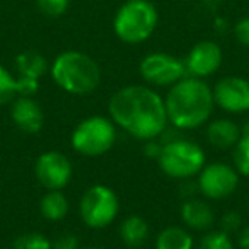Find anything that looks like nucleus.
I'll list each match as a JSON object with an SVG mask.
<instances>
[{
    "label": "nucleus",
    "mask_w": 249,
    "mask_h": 249,
    "mask_svg": "<svg viewBox=\"0 0 249 249\" xmlns=\"http://www.w3.org/2000/svg\"><path fill=\"white\" fill-rule=\"evenodd\" d=\"M118 126L109 116H92L84 118L77 123L70 135L72 149L84 157H101L107 154L116 143Z\"/></svg>",
    "instance_id": "nucleus-6"
},
{
    "label": "nucleus",
    "mask_w": 249,
    "mask_h": 249,
    "mask_svg": "<svg viewBox=\"0 0 249 249\" xmlns=\"http://www.w3.org/2000/svg\"><path fill=\"white\" fill-rule=\"evenodd\" d=\"M179 213L183 224L193 231H210L215 224L213 208L207 200H201V198H186L181 205Z\"/></svg>",
    "instance_id": "nucleus-14"
},
{
    "label": "nucleus",
    "mask_w": 249,
    "mask_h": 249,
    "mask_svg": "<svg viewBox=\"0 0 249 249\" xmlns=\"http://www.w3.org/2000/svg\"><path fill=\"white\" fill-rule=\"evenodd\" d=\"M39 89V80L29 77L18 75V92L19 96H35Z\"/></svg>",
    "instance_id": "nucleus-27"
},
{
    "label": "nucleus",
    "mask_w": 249,
    "mask_h": 249,
    "mask_svg": "<svg viewBox=\"0 0 249 249\" xmlns=\"http://www.w3.org/2000/svg\"><path fill=\"white\" fill-rule=\"evenodd\" d=\"M52 249H82L80 248V239L72 232L60 234L55 241H52Z\"/></svg>",
    "instance_id": "nucleus-26"
},
{
    "label": "nucleus",
    "mask_w": 249,
    "mask_h": 249,
    "mask_svg": "<svg viewBox=\"0 0 249 249\" xmlns=\"http://www.w3.org/2000/svg\"><path fill=\"white\" fill-rule=\"evenodd\" d=\"M52 80L67 94L87 96L101 84V67L87 53L69 50L62 52L50 65Z\"/></svg>",
    "instance_id": "nucleus-3"
},
{
    "label": "nucleus",
    "mask_w": 249,
    "mask_h": 249,
    "mask_svg": "<svg viewBox=\"0 0 249 249\" xmlns=\"http://www.w3.org/2000/svg\"><path fill=\"white\" fill-rule=\"evenodd\" d=\"M239 139H241V126L231 118H218L207 124V140L215 149H234Z\"/></svg>",
    "instance_id": "nucleus-15"
},
{
    "label": "nucleus",
    "mask_w": 249,
    "mask_h": 249,
    "mask_svg": "<svg viewBox=\"0 0 249 249\" xmlns=\"http://www.w3.org/2000/svg\"><path fill=\"white\" fill-rule=\"evenodd\" d=\"M234 35L241 45L249 48V18H244L234 26Z\"/></svg>",
    "instance_id": "nucleus-28"
},
{
    "label": "nucleus",
    "mask_w": 249,
    "mask_h": 249,
    "mask_svg": "<svg viewBox=\"0 0 249 249\" xmlns=\"http://www.w3.org/2000/svg\"><path fill=\"white\" fill-rule=\"evenodd\" d=\"M11 249H52V239L41 232H24L14 239Z\"/></svg>",
    "instance_id": "nucleus-21"
},
{
    "label": "nucleus",
    "mask_w": 249,
    "mask_h": 249,
    "mask_svg": "<svg viewBox=\"0 0 249 249\" xmlns=\"http://www.w3.org/2000/svg\"><path fill=\"white\" fill-rule=\"evenodd\" d=\"M222 62H224V53L218 43L210 41V39L198 41L184 58L186 75L205 80L218 72Z\"/></svg>",
    "instance_id": "nucleus-12"
},
{
    "label": "nucleus",
    "mask_w": 249,
    "mask_h": 249,
    "mask_svg": "<svg viewBox=\"0 0 249 249\" xmlns=\"http://www.w3.org/2000/svg\"><path fill=\"white\" fill-rule=\"evenodd\" d=\"M169 126L178 132H190L208 123L213 113V92L207 80L186 75L171 86L164 97Z\"/></svg>",
    "instance_id": "nucleus-2"
},
{
    "label": "nucleus",
    "mask_w": 249,
    "mask_h": 249,
    "mask_svg": "<svg viewBox=\"0 0 249 249\" xmlns=\"http://www.w3.org/2000/svg\"><path fill=\"white\" fill-rule=\"evenodd\" d=\"M14 67L21 77H29V79L36 80H39L43 75L50 73V65L46 62V58L41 53L33 52V50L19 53L14 60Z\"/></svg>",
    "instance_id": "nucleus-17"
},
{
    "label": "nucleus",
    "mask_w": 249,
    "mask_h": 249,
    "mask_svg": "<svg viewBox=\"0 0 249 249\" xmlns=\"http://www.w3.org/2000/svg\"><path fill=\"white\" fill-rule=\"evenodd\" d=\"M198 249H235L232 237L224 231H208L201 235Z\"/></svg>",
    "instance_id": "nucleus-23"
},
{
    "label": "nucleus",
    "mask_w": 249,
    "mask_h": 249,
    "mask_svg": "<svg viewBox=\"0 0 249 249\" xmlns=\"http://www.w3.org/2000/svg\"><path fill=\"white\" fill-rule=\"evenodd\" d=\"M232 162L239 176L249 178V121L241 128V139L232 149Z\"/></svg>",
    "instance_id": "nucleus-20"
},
{
    "label": "nucleus",
    "mask_w": 249,
    "mask_h": 249,
    "mask_svg": "<svg viewBox=\"0 0 249 249\" xmlns=\"http://www.w3.org/2000/svg\"><path fill=\"white\" fill-rule=\"evenodd\" d=\"M36 7L43 16L60 18L70 7V0H36Z\"/></svg>",
    "instance_id": "nucleus-24"
},
{
    "label": "nucleus",
    "mask_w": 249,
    "mask_h": 249,
    "mask_svg": "<svg viewBox=\"0 0 249 249\" xmlns=\"http://www.w3.org/2000/svg\"><path fill=\"white\" fill-rule=\"evenodd\" d=\"M159 12L150 0H126L113 19L114 35L126 45H140L154 35Z\"/></svg>",
    "instance_id": "nucleus-5"
},
{
    "label": "nucleus",
    "mask_w": 249,
    "mask_h": 249,
    "mask_svg": "<svg viewBox=\"0 0 249 249\" xmlns=\"http://www.w3.org/2000/svg\"><path fill=\"white\" fill-rule=\"evenodd\" d=\"M239 173L232 164L210 162L196 176L198 193L205 200H225L239 188Z\"/></svg>",
    "instance_id": "nucleus-9"
},
{
    "label": "nucleus",
    "mask_w": 249,
    "mask_h": 249,
    "mask_svg": "<svg viewBox=\"0 0 249 249\" xmlns=\"http://www.w3.org/2000/svg\"><path fill=\"white\" fill-rule=\"evenodd\" d=\"M0 186H2V174H0Z\"/></svg>",
    "instance_id": "nucleus-32"
},
{
    "label": "nucleus",
    "mask_w": 249,
    "mask_h": 249,
    "mask_svg": "<svg viewBox=\"0 0 249 249\" xmlns=\"http://www.w3.org/2000/svg\"><path fill=\"white\" fill-rule=\"evenodd\" d=\"M107 114L118 128L142 142L160 139L169 128L164 97L154 87L132 84L109 97Z\"/></svg>",
    "instance_id": "nucleus-1"
},
{
    "label": "nucleus",
    "mask_w": 249,
    "mask_h": 249,
    "mask_svg": "<svg viewBox=\"0 0 249 249\" xmlns=\"http://www.w3.org/2000/svg\"><path fill=\"white\" fill-rule=\"evenodd\" d=\"M120 213V200L114 190L106 184H94L80 196V220L89 229H106L116 220Z\"/></svg>",
    "instance_id": "nucleus-7"
},
{
    "label": "nucleus",
    "mask_w": 249,
    "mask_h": 249,
    "mask_svg": "<svg viewBox=\"0 0 249 249\" xmlns=\"http://www.w3.org/2000/svg\"><path fill=\"white\" fill-rule=\"evenodd\" d=\"M11 120L21 132L35 135L45 124V113L33 96H18L11 103Z\"/></svg>",
    "instance_id": "nucleus-13"
},
{
    "label": "nucleus",
    "mask_w": 249,
    "mask_h": 249,
    "mask_svg": "<svg viewBox=\"0 0 249 249\" xmlns=\"http://www.w3.org/2000/svg\"><path fill=\"white\" fill-rule=\"evenodd\" d=\"M162 150L157 157L159 169L173 179H193L207 164V154L203 147L184 137L167 135L166 132L160 137Z\"/></svg>",
    "instance_id": "nucleus-4"
},
{
    "label": "nucleus",
    "mask_w": 249,
    "mask_h": 249,
    "mask_svg": "<svg viewBox=\"0 0 249 249\" xmlns=\"http://www.w3.org/2000/svg\"><path fill=\"white\" fill-rule=\"evenodd\" d=\"M213 103L229 114H244L249 111V80L239 75L222 77L212 87Z\"/></svg>",
    "instance_id": "nucleus-11"
},
{
    "label": "nucleus",
    "mask_w": 249,
    "mask_h": 249,
    "mask_svg": "<svg viewBox=\"0 0 249 249\" xmlns=\"http://www.w3.org/2000/svg\"><path fill=\"white\" fill-rule=\"evenodd\" d=\"M70 203L62 190L46 191L39 201V213L50 222H60L69 215Z\"/></svg>",
    "instance_id": "nucleus-19"
},
{
    "label": "nucleus",
    "mask_w": 249,
    "mask_h": 249,
    "mask_svg": "<svg viewBox=\"0 0 249 249\" xmlns=\"http://www.w3.org/2000/svg\"><path fill=\"white\" fill-rule=\"evenodd\" d=\"M18 96V77L12 75V72H9L4 65H0V106L11 104Z\"/></svg>",
    "instance_id": "nucleus-22"
},
{
    "label": "nucleus",
    "mask_w": 249,
    "mask_h": 249,
    "mask_svg": "<svg viewBox=\"0 0 249 249\" xmlns=\"http://www.w3.org/2000/svg\"><path fill=\"white\" fill-rule=\"evenodd\" d=\"M195 239L190 231L179 225L162 229L156 237V249H193Z\"/></svg>",
    "instance_id": "nucleus-18"
},
{
    "label": "nucleus",
    "mask_w": 249,
    "mask_h": 249,
    "mask_svg": "<svg viewBox=\"0 0 249 249\" xmlns=\"http://www.w3.org/2000/svg\"><path fill=\"white\" fill-rule=\"evenodd\" d=\"M237 248L239 249H249V225L248 227H241L237 232Z\"/></svg>",
    "instance_id": "nucleus-30"
},
{
    "label": "nucleus",
    "mask_w": 249,
    "mask_h": 249,
    "mask_svg": "<svg viewBox=\"0 0 249 249\" xmlns=\"http://www.w3.org/2000/svg\"><path fill=\"white\" fill-rule=\"evenodd\" d=\"M150 235L149 222L140 215H130L120 225V237L132 249L142 248Z\"/></svg>",
    "instance_id": "nucleus-16"
},
{
    "label": "nucleus",
    "mask_w": 249,
    "mask_h": 249,
    "mask_svg": "<svg viewBox=\"0 0 249 249\" xmlns=\"http://www.w3.org/2000/svg\"><path fill=\"white\" fill-rule=\"evenodd\" d=\"M139 72L147 86L150 87H167L174 86L181 79L186 77L184 60L164 52L149 53L142 58L139 65Z\"/></svg>",
    "instance_id": "nucleus-8"
},
{
    "label": "nucleus",
    "mask_w": 249,
    "mask_h": 249,
    "mask_svg": "<svg viewBox=\"0 0 249 249\" xmlns=\"http://www.w3.org/2000/svg\"><path fill=\"white\" fill-rule=\"evenodd\" d=\"M160 150H162V140L160 139H154V140H149L145 142L143 145V152L149 159H154L157 160V157L160 156Z\"/></svg>",
    "instance_id": "nucleus-29"
},
{
    "label": "nucleus",
    "mask_w": 249,
    "mask_h": 249,
    "mask_svg": "<svg viewBox=\"0 0 249 249\" xmlns=\"http://www.w3.org/2000/svg\"><path fill=\"white\" fill-rule=\"evenodd\" d=\"M82 249H103V248H97V246H89V248H82Z\"/></svg>",
    "instance_id": "nucleus-31"
},
{
    "label": "nucleus",
    "mask_w": 249,
    "mask_h": 249,
    "mask_svg": "<svg viewBox=\"0 0 249 249\" xmlns=\"http://www.w3.org/2000/svg\"><path fill=\"white\" fill-rule=\"evenodd\" d=\"M35 176L39 186L45 188L46 191L63 190L72 181V160L60 150H46L36 159Z\"/></svg>",
    "instance_id": "nucleus-10"
},
{
    "label": "nucleus",
    "mask_w": 249,
    "mask_h": 249,
    "mask_svg": "<svg viewBox=\"0 0 249 249\" xmlns=\"http://www.w3.org/2000/svg\"><path fill=\"white\" fill-rule=\"evenodd\" d=\"M242 227V217L239 212H227V213L222 215L220 218V231L227 232L229 235L237 234L239 229Z\"/></svg>",
    "instance_id": "nucleus-25"
}]
</instances>
